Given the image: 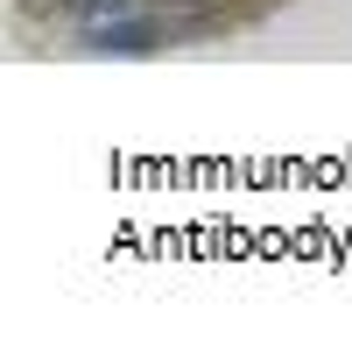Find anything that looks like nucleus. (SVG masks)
<instances>
[{
	"label": "nucleus",
	"instance_id": "1",
	"mask_svg": "<svg viewBox=\"0 0 352 346\" xmlns=\"http://www.w3.org/2000/svg\"><path fill=\"white\" fill-rule=\"evenodd\" d=\"M78 43H85V50H106V57H148V50H162V43H176V36H169V21H162V8H155V14H113V21H99V28H78Z\"/></svg>",
	"mask_w": 352,
	"mask_h": 346
},
{
	"label": "nucleus",
	"instance_id": "2",
	"mask_svg": "<svg viewBox=\"0 0 352 346\" xmlns=\"http://www.w3.org/2000/svg\"><path fill=\"white\" fill-rule=\"evenodd\" d=\"M64 14H71L78 28H99V21H113V14H134V0H64Z\"/></svg>",
	"mask_w": 352,
	"mask_h": 346
}]
</instances>
